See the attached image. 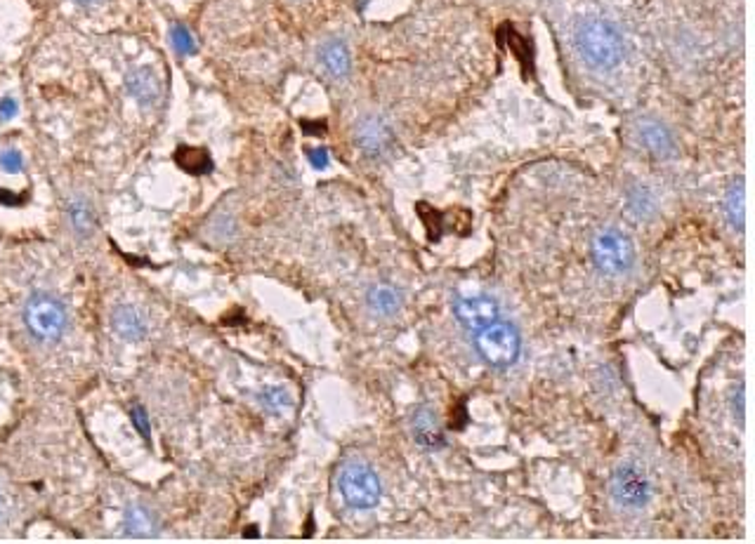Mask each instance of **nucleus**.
Segmentation results:
<instances>
[{"label": "nucleus", "instance_id": "obj_17", "mask_svg": "<svg viewBox=\"0 0 755 544\" xmlns=\"http://www.w3.org/2000/svg\"><path fill=\"white\" fill-rule=\"evenodd\" d=\"M125 528L135 535H152L153 530H156V516H153V511L147 510V507L132 504V507H128V511H125Z\"/></svg>", "mask_w": 755, "mask_h": 544}, {"label": "nucleus", "instance_id": "obj_23", "mask_svg": "<svg viewBox=\"0 0 755 544\" xmlns=\"http://www.w3.org/2000/svg\"><path fill=\"white\" fill-rule=\"evenodd\" d=\"M307 156H309V163H312L317 170H324L326 165H328V151H326V149H312Z\"/></svg>", "mask_w": 755, "mask_h": 544}, {"label": "nucleus", "instance_id": "obj_1", "mask_svg": "<svg viewBox=\"0 0 755 544\" xmlns=\"http://www.w3.org/2000/svg\"><path fill=\"white\" fill-rule=\"evenodd\" d=\"M574 43L578 54L593 69H613L625 54L623 35L607 19H585L578 24Z\"/></svg>", "mask_w": 755, "mask_h": 544}, {"label": "nucleus", "instance_id": "obj_7", "mask_svg": "<svg viewBox=\"0 0 755 544\" xmlns=\"http://www.w3.org/2000/svg\"><path fill=\"white\" fill-rule=\"evenodd\" d=\"M498 316H501V309L495 305V299L486 297V295L463 297L456 302V318H458L467 330L489 328L491 323L498 321Z\"/></svg>", "mask_w": 755, "mask_h": 544}, {"label": "nucleus", "instance_id": "obj_8", "mask_svg": "<svg viewBox=\"0 0 755 544\" xmlns=\"http://www.w3.org/2000/svg\"><path fill=\"white\" fill-rule=\"evenodd\" d=\"M389 141H392V132L380 118H366L357 128V147L368 156H383L389 149Z\"/></svg>", "mask_w": 755, "mask_h": 544}, {"label": "nucleus", "instance_id": "obj_27", "mask_svg": "<svg viewBox=\"0 0 755 544\" xmlns=\"http://www.w3.org/2000/svg\"><path fill=\"white\" fill-rule=\"evenodd\" d=\"M78 5H97V3H102V0H76Z\"/></svg>", "mask_w": 755, "mask_h": 544}, {"label": "nucleus", "instance_id": "obj_21", "mask_svg": "<svg viewBox=\"0 0 755 544\" xmlns=\"http://www.w3.org/2000/svg\"><path fill=\"white\" fill-rule=\"evenodd\" d=\"M71 219H74V227L78 231H83V234H88L90 228H93V215H90V210L83 203H76L71 208Z\"/></svg>", "mask_w": 755, "mask_h": 544}, {"label": "nucleus", "instance_id": "obj_14", "mask_svg": "<svg viewBox=\"0 0 755 544\" xmlns=\"http://www.w3.org/2000/svg\"><path fill=\"white\" fill-rule=\"evenodd\" d=\"M321 62L333 76H348L349 73V50L345 43L330 41L321 47Z\"/></svg>", "mask_w": 755, "mask_h": 544}, {"label": "nucleus", "instance_id": "obj_5", "mask_svg": "<svg viewBox=\"0 0 755 544\" xmlns=\"http://www.w3.org/2000/svg\"><path fill=\"white\" fill-rule=\"evenodd\" d=\"M593 259L602 274L621 276L631 271L632 262H635V248L628 236L607 228V231H600L593 240Z\"/></svg>", "mask_w": 755, "mask_h": 544}, {"label": "nucleus", "instance_id": "obj_2", "mask_svg": "<svg viewBox=\"0 0 755 544\" xmlns=\"http://www.w3.org/2000/svg\"><path fill=\"white\" fill-rule=\"evenodd\" d=\"M24 323H26L29 333L38 340H59L66 328V309L53 295L35 293L31 295L26 306H24Z\"/></svg>", "mask_w": 755, "mask_h": 544}, {"label": "nucleus", "instance_id": "obj_13", "mask_svg": "<svg viewBox=\"0 0 755 544\" xmlns=\"http://www.w3.org/2000/svg\"><path fill=\"white\" fill-rule=\"evenodd\" d=\"M401 305V295L397 287L387 286V283H380V286H373L368 290V306L376 311L378 316H389L395 314Z\"/></svg>", "mask_w": 755, "mask_h": 544}, {"label": "nucleus", "instance_id": "obj_12", "mask_svg": "<svg viewBox=\"0 0 755 544\" xmlns=\"http://www.w3.org/2000/svg\"><path fill=\"white\" fill-rule=\"evenodd\" d=\"M413 436H416L418 443L427 445V448H436V445L444 443L442 429L436 424L435 413L430 408L416 410V415H413Z\"/></svg>", "mask_w": 755, "mask_h": 544}, {"label": "nucleus", "instance_id": "obj_6", "mask_svg": "<svg viewBox=\"0 0 755 544\" xmlns=\"http://www.w3.org/2000/svg\"><path fill=\"white\" fill-rule=\"evenodd\" d=\"M609 491L616 504L625 510H640L652 498V481L637 462H623L616 467L609 481Z\"/></svg>", "mask_w": 755, "mask_h": 544}, {"label": "nucleus", "instance_id": "obj_26", "mask_svg": "<svg viewBox=\"0 0 755 544\" xmlns=\"http://www.w3.org/2000/svg\"><path fill=\"white\" fill-rule=\"evenodd\" d=\"M15 113H17V102L10 100V97H7V100L0 102V118H3V121H7V118H12V116H15Z\"/></svg>", "mask_w": 755, "mask_h": 544}, {"label": "nucleus", "instance_id": "obj_10", "mask_svg": "<svg viewBox=\"0 0 755 544\" xmlns=\"http://www.w3.org/2000/svg\"><path fill=\"white\" fill-rule=\"evenodd\" d=\"M112 325L128 342H137L147 335V321L142 316V311H137L135 306L130 305H121L113 309Z\"/></svg>", "mask_w": 755, "mask_h": 544}, {"label": "nucleus", "instance_id": "obj_22", "mask_svg": "<svg viewBox=\"0 0 755 544\" xmlns=\"http://www.w3.org/2000/svg\"><path fill=\"white\" fill-rule=\"evenodd\" d=\"M22 156L17 151H3L0 153V168L5 172H19L22 170Z\"/></svg>", "mask_w": 755, "mask_h": 544}, {"label": "nucleus", "instance_id": "obj_3", "mask_svg": "<svg viewBox=\"0 0 755 544\" xmlns=\"http://www.w3.org/2000/svg\"><path fill=\"white\" fill-rule=\"evenodd\" d=\"M475 346L491 368H510L522 352V340L513 323L495 321L489 328L479 330Z\"/></svg>", "mask_w": 755, "mask_h": 544}, {"label": "nucleus", "instance_id": "obj_24", "mask_svg": "<svg viewBox=\"0 0 755 544\" xmlns=\"http://www.w3.org/2000/svg\"><path fill=\"white\" fill-rule=\"evenodd\" d=\"M132 422H135V427L142 432V436L149 439V422H147V415H144V410L142 408L132 410Z\"/></svg>", "mask_w": 755, "mask_h": 544}, {"label": "nucleus", "instance_id": "obj_25", "mask_svg": "<svg viewBox=\"0 0 755 544\" xmlns=\"http://www.w3.org/2000/svg\"><path fill=\"white\" fill-rule=\"evenodd\" d=\"M731 410H734V417L743 424V386H739V392H734L731 396Z\"/></svg>", "mask_w": 755, "mask_h": 544}, {"label": "nucleus", "instance_id": "obj_15", "mask_svg": "<svg viewBox=\"0 0 755 544\" xmlns=\"http://www.w3.org/2000/svg\"><path fill=\"white\" fill-rule=\"evenodd\" d=\"M175 163L180 165L184 172H189V175H206V172L212 168L211 156H208L203 149H191V147L177 149Z\"/></svg>", "mask_w": 755, "mask_h": 544}, {"label": "nucleus", "instance_id": "obj_4", "mask_svg": "<svg viewBox=\"0 0 755 544\" xmlns=\"http://www.w3.org/2000/svg\"><path fill=\"white\" fill-rule=\"evenodd\" d=\"M342 500L352 510H371L380 502V481L378 474L364 462H348L338 476Z\"/></svg>", "mask_w": 755, "mask_h": 544}, {"label": "nucleus", "instance_id": "obj_18", "mask_svg": "<svg viewBox=\"0 0 755 544\" xmlns=\"http://www.w3.org/2000/svg\"><path fill=\"white\" fill-rule=\"evenodd\" d=\"M628 205H631V210L635 217H649L654 212V199H652L649 189L644 187L632 189L631 196H628Z\"/></svg>", "mask_w": 755, "mask_h": 544}, {"label": "nucleus", "instance_id": "obj_20", "mask_svg": "<svg viewBox=\"0 0 755 544\" xmlns=\"http://www.w3.org/2000/svg\"><path fill=\"white\" fill-rule=\"evenodd\" d=\"M172 47H175L180 54H191L196 50V43L184 26H175V29H172Z\"/></svg>", "mask_w": 755, "mask_h": 544}, {"label": "nucleus", "instance_id": "obj_9", "mask_svg": "<svg viewBox=\"0 0 755 544\" xmlns=\"http://www.w3.org/2000/svg\"><path fill=\"white\" fill-rule=\"evenodd\" d=\"M128 90L140 104L149 106L161 97V78L152 66H140L128 73Z\"/></svg>", "mask_w": 755, "mask_h": 544}, {"label": "nucleus", "instance_id": "obj_19", "mask_svg": "<svg viewBox=\"0 0 755 544\" xmlns=\"http://www.w3.org/2000/svg\"><path fill=\"white\" fill-rule=\"evenodd\" d=\"M260 403L265 405L271 413H281L290 405V396L283 392L281 386H267L265 392L260 393Z\"/></svg>", "mask_w": 755, "mask_h": 544}, {"label": "nucleus", "instance_id": "obj_16", "mask_svg": "<svg viewBox=\"0 0 755 544\" xmlns=\"http://www.w3.org/2000/svg\"><path fill=\"white\" fill-rule=\"evenodd\" d=\"M743 199H746V193H743V180L734 181L730 187V191H727L725 196V215H727V222L731 224V228H737V231H743Z\"/></svg>", "mask_w": 755, "mask_h": 544}, {"label": "nucleus", "instance_id": "obj_11", "mask_svg": "<svg viewBox=\"0 0 755 544\" xmlns=\"http://www.w3.org/2000/svg\"><path fill=\"white\" fill-rule=\"evenodd\" d=\"M640 141L656 159H668L675 151V141L668 135V130L661 123H654V121H642L640 123Z\"/></svg>", "mask_w": 755, "mask_h": 544}]
</instances>
